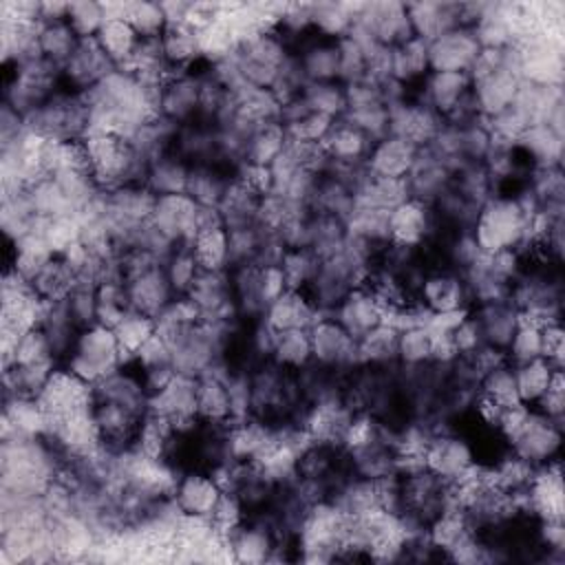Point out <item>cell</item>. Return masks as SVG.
Masks as SVG:
<instances>
[{
	"label": "cell",
	"mask_w": 565,
	"mask_h": 565,
	"mask_svg": "<svg viewBox=\"0 0 565 565\" xmlns=\"http://www.w3.org/2000/svg\"><path fill=\"white\" fill-rule=\"evenodd\" d=\"M554 371H556V366L552 362H547L545 358H534L530 362L514 364L519 402L525 406H534L541 399V395L547 391Z\"/></svg>",
	"instance_id": "obj_33"
},
{
	"label": "cell",
	"mask_w": 565,
	"mask_h": 565,
	"mask_svg": "<svg viewBox=\"0 0 565 565\" xmlns=\"http://www.w3.org/2000/svg\"><path fill=\"white\" fill-rule=\"evenodd\" d=\"M159 44H161V53H163L166 62L174 71H185L203 57L201 35L194 26H190L185 22L166 24V29L159 38Z\"/></svg>",
	"instance_id": "obj_24"
},
{
	"label": "cell",
	"mask_w": 565,
	"mask_h": 565,
	"mask_svg": "<svg viewBox=\"0 0 565 565\" xmlns=\"http://www.w3.org/2000/svg\"><path fill=\"white\" fill-rule=\"evenodd\" d=\"M397 362L404 366H419L433 362V333L426 324H413L399 331Z\"/></svg>",
	"instance_id": "obj_38"
},
{
	"label": "cell",
	"mask_w": 565,
	"mask_h": 565,
	"mask_svg": "<svg viewBox=\"0 0 565 565\" xmlns=\"http://www.w3.org/2000/svg\"><path fill=\"white\" fill-rule=\"evenodd\" d=\"M470 300V289L459 269H430L424 274L419 289H417V302L428 313H452L466 309V302Z\"/></svg>",
	"instance_id": "obj_5"
},
{
	"label": "cell",
	"mask_w": 565,
	"mask_h": 565,
	"mask_svg": "<svg viewBox=\"0 0 565 565\" xmlns=\"http://www.w3.org/2000/svg\"><path fill=\"white\" fill-rule=\"evenodd\" d=\"M104 22H106V9L102 2H93V0L68 2L66 24L73 29V33L79 40L95 38L104 26Z\"/></svg>",
	"instance_id": "obj_45"
},
{
	"label": "cell",
	"mask_w": 565,
	"mask_h": 565,
	"mask_svg": "<svg viewBox=\"0 0 565 565\" xmlns=\"http://www.w3.org/2000/svg\"><path fill=\"white\" fill-rule=\"evenodd\" d=\"M124 18L132 24L139 38H161L168 24L159 2H126Z\"/></svg>",
	"instance_id": "obj_46"
},
{
	"label": "cell",
	"mask_w": 565,
	"mask_h": 565,
	"mask_svg": "<svg viewBox=\"0 0 565 565\" xmlns=\"http://www.w3.org/2000/svg\"><path fill=\"white\" fill-rule=\"evenodd\" d=\"M419 150L422 148L406 137L386 135V137L373 141L364 163L373 177L406 179L417 161Z\"/></svg>",
	"instance_id": "obj_13"
},
{
	"label": "cell",
	"mask_w": 565,
	"mask_h": 565,
	"mask_svg": "<svg viewBox=\"0 0 565 565\" xmlns=\"http://www.w3.org/2000/svg\"><path fill=\"white\" fill-rule=\"evenodd\" d=\"M287 130L282 121H267L252 130V135L245 141V154L243 161L258 163V166H271L280 152L287 146Z\"/></svg>",
	"instance_id": "obj_29"
},
{
	"label": "cell",
	"mask_w": 565,
	"mask_h": 565,
	"mask_svg": "<svg viewBox=\"0 0 565 565\" xmlns=\"http://www.w3.org/2000/svg\"><path fill=\"white\" fill-rule=\"evenodd\" d=\"M479 42L468 26H455L433 42H428V66L430 71L468 73L472 60L479 53Z\"/></svg>",
	"instance_id": "obj_12"
},
{
	"label": "cell",
	"mask_w": 565,
	"mask_h": 565,
	"mask_svg": "<svg viewBox=\"0 0 565 565\" xmlns=\"http://www.w3.org/2000/svg\"><path fill=\"white\" fill-rule=\"evenodd\" d=\"M201 269L221 271L230 265V234L227 227H210L194 234L190 243Z\"/></svg>",
	"instance_id": "obj_31"
},
{
	"label": "cell",
	"mask_w": 565,
	"mask_h": 565,
	"mask_svg": "<svg viewBox=\"0 0 565 565\" xmlns=\"http://www.w3.org/2000/svg\"><path fill=\"white\" fill-rule=\"evenodd\" d=\"M397 335H399V331L388 322H382L375 329H371L369 333H364L358 340L360 364L386 366V364L397 362Z\"/></svg>",
	"instance_id": "obj_30"
},
{
	"label": "cell",
	"mask_w": 565,
	"mask_h": 565,
	"mask_svg": "<svg viewBox=\"0 0 565 565\" xmlns=\"http://www.w3.org/2000/svg\"><path fill=\"white\" fill-rule=\"evenodd\" d=\"M75 282H77V276L71 269V265L60 254H55L42 267V271L31 280V287L44 300H62L68 296Z\"/></svg>",
	"instance_id": "obj_34"
},
{
	"label": "cell",
	"mask_w": 565,
	"mask_h": 565,
	"mask_svg": "<svg viewBox=\"0 0 565 565\" xmlns=\"http://www.w3.org/2000/svg\"><path fill=\"white\" fill-rule=\"evenodd\" d=\"M322 146H324L331 163L351 166V163L366 161V154H369L373 141L360 128H355L344 117H340V119H335L333 128L329 130L327 139L322 141Z\"/></svg>",
	"instance_id": "obj_21"
},
{
	"label": "cell",
	"mask_w": 565,
	"mask_h": 565,
	"mask_svg": "<svg viewBox=\"0 0 565 565\" xmlns=\"http://www.w3.org/2000/svg\"><path fill=\"white\" fill-rule=\"evenodd\" d=\"M196 207L199 203L185 192L157 196L150 225L174 245L192 243L196 234Z\"/></svg>",
	"instance_id": "obj_6"
},
{
	"label": "cell",
	"mask_w": 565,
	"mask_h": 565,
	"mask_svg": "<svg viewBox=\"0 0 565 565\" xmlns=\"http://www.w3.org/2000/svg\"><path fill=\"white\" fill-rule=\"evenodd\" d=\"M430 73L428 66V42L422 38H411L391 49V79L411 86L415 82H424Z\"/></svg>",
	"instance_id": "obj_27"
},
{
	"label": "cell",
	"mask_w": 565,
	"mask_h": 565,
	"mask_svg": "<svg viewBox=\"0 0 565 565\" xmlns=\"http://www.w3.org/2000/svg\"><path fill=\"white\" fill-rule=\"evenodd\" d=\"M510 450L534 468L556 461L561 450V422L550 419L527 406L519 426L505 439Z\"/></svg>",
	"instance_id": "obj_3"
},
{
	"label": "cell",
	"mask_w": 565,
	"mask_h": 565,
	"mask_svg": "<svg viewBox=\"0 0 565 565\" xmlns=\"http://www.w3.org/2000/svg\"><path fill=\"white\" fill-rule=\"evenodd\" d=\"M77 44H79V38L73 33V29L66 24V20L46 22L40 26V35H38L40 53L44 60H49L51 64H55L60 68L73 55Z\"/></svg>",
	"instance_id": "obj_35"
},
{
	"label": "cell",
	"mask_w": 565,
	"mask_h": 565,
	"mask_svg": "<svg viewBox=\"0 0 565 565\" xmlns=\"http://www.w3.org/2000/svg\"><path fill=\"white\" fill-rule=\"evenodd\" d=\"M115 68L119 66H115L108 60V55L102 51L97 40L88 38V40H79L73 55L62 66V79L66 82L68 90L88 93L102 79H106Z\"/></svg>",
	"instance_id": "obj_10"
},
{
	"label": "cell",
	"mask_w": 565,
	"mask_h": 565,
	"mask_svg": "<svg viewBox=\"0 0 565 565\" xmlns=\"http://www.w3.org/2000/svg\"><path fill=\"white\" fill-rule=\"evenodd\" d=\"M340 49V73L338 82L340 84H351L362 77H366V53L364 49L349 35L338 40Z\"/></svg>",
	"instance_id": "obj_49"
},
{
	"label": "cell",
	"mask_w": 565,
	"mask_h": 565,
	"mask_svg": "<svg viewBox=\"0 0 565 565\" xmlns=\"http://www.w3.org/2000/svg\"><path fill=\"white\" fill-rule=\"evenodd\" d=\"M532 408L539 411L541 415L550 417V419L561 422L563 411H565V384H563V371L561 369L554 371L547 391L541 395V399Z\"/></svg>",
	"instance_id": "obj_51"
},
{
	"label": "cell",
	"mask_w": 565,
	"mask_h": 565,
	"mask_svg": "<svg viewBox=\"0 0 565 565\" xmlns=\"http://www.w3.org/2000/svg\"><path fill=\"white\" fill-rule=\"evenodd\" d=\"M530 212L521 199L490 196L472 218V241L481 254L516 249L530 241Z\"/></svg>",
	"instance_id": "obj_1"
},
{
	"label": "cell",
	"mask_w": 565,
	"mask_h": 565,
	"mask_svg": "<svg viewBox=\"0 0 565 565\" xmlns=\"http://www.w3.org/2000/svg\"><path fill=\"white\" fill-rule=\"evenodd\" d=\"M320 258L309 247H285L280 256V267L289 289H307L311 278L316 276Z\"/></svg>",
	"instance_id": "obj_41"
},
{
	"label": "cell",
	"mask_w": 565,
	"mask_h": 565,
	"mask_svg": "<svg viewBox=\"0 0 565 565\" xmlns=\"http://www.w3.org/2000/svg\"><path fill=\"white\" fill-rule=\"evenodd\" d=\"M196 415L199 419L214 424L232 422L225 371H210L196 377Z\"/></svg>",
	"instance_id": "obj_22"
},
{
	"label": "cell",
	"mask_w": 565,
	"mask_h": 565,
	"mask_svg": "<svg viewBox=\"0 0 565 565\" xmlns=\"http://www.w3.org/2000/svg\"><path fill=\"white\" fill-rule=\"evenodd\" d=\"M139 371H148V369H159V366H174L172 364V349L170 344L154 331L130 358Z\"/></svg>",
	"instance_id": "obj_50"
},
{
	"label": "cell",
	"mask_w": 565,
	"mask_h": 565,
	"mask_svg": "<svg viewBox=\"0 0 565 565\" xmlns=\"http://www.w3.org/2000/svg\"><path fill=\"white\" fill-rule=\"evenodd\" d=\"M128 362L119 340L110 327L93 324L79 331L73 349L64 358V369L88 384H97Z\"/></svg>",
	"instance_id": "obj_2"
},
{
	"label": "cell",
	"mask_w": 565,
	"mask_h": 565,
	"mask_svg": "<svg viewBox=\"0 0 565 565\" xmlns=\"http://www.w3.org/2000/svg\"><path fill=\"white\" fill-rule=\"evenodd\" d=\"M130 309L124 280H106L97 285V324L113 329Z\"/></svg>",
	"instance_id": "obj_39"
},
{
	"label": "cell",
	"mask_w": 565,
	"mask_h": 565,
	"mask_svg": "<svg viewBox=\"0 0 565 565\" xmlns=\"http://www.w3.org/2000/svg\"><path fill=\"white\" fill-rule=\"evenodd\" d=\"M311 338V362L335 369L353 371L360 364L358 340L329 313H322L309 329Z\"/></svg>",
	"instance_id": "obj_4"
},
{
	"label": "cell",
	"mask_w": 565,
	"mask_h": 565,
	"mask_svg": "<svg viewBox=\"0 0 565 565\" xmlns=\"http://www.w3.org/2000/svg\"><path fill=\"white\" fill-rule=\"evenodd\" d=\"M479 393L490 397L492 402L501 404V406H516L519 402V393H516V380H514V364L503 362L494 369H490L486 375H481L479 384H477Z\"/></svg>",
	"instance_id": "obj_43"
},
{
	"label": "cell",
	"mask_w": 565,
	"mask_h": 565,
	"mask_svg": "<svg viewBox=\"0 0 565 565\" xmlns=\"http://www.w3.org/2000/svg\"><path fill=\"white\" fill-rule=\"evenodd\" d=\"M302 97L311 110L333 119H340L347 113V93L340 82H307Z\"/></svg>",
	"instance_id": "obj_40"
},
{
	"label": "cell",
	"mask_w": 565,
	"mask_h": 565,
	"mask_svg": "<svg viewBox=\"0 0 565 565\" xmlns=\"http://www.w3.org/2000/svg\"><path fill=\"white\" fill-rule=\"evenodd\" d=\"M472 90V82L468 73H450V71H430L424 77V99L426 104L446 119Z\"/></svg>",
	"instance_id": "obj_19"
},
{
	"label": "cell",
	"mask_w": 565,
	"mask_h": 565,
	"mask_svg": "<svg viewBox=\"0 0 565 565\" xmlns=\"http://www.w3.org/2000/svg\"><path fill=\"white\" fill-rule=\"evenodd\" d=\"M519 309L510 300H490L479 302L475 318L481 329L483 344H490L494 349L505 351L510 344V338L519 322Z\"/></svg>",
	"instance_id": "obj_20"
},
{
	"label": "cell",
	"mask_w": 565,
	"mask_h": 565,
	"mask_svg": "<svg viewBox=\"0 0 565 565\" xmlns=\"http://www.w3.org/2000/svg\"><path fill=\"white\" fill-rule=\"evenodd\" d=\"M355 24L364 26L377 44L388 46V49H393L415 35L406 4H402V2L362 4L360 13L355 18Z\"/></svg>",
	"instance_id": "obj_9"
},
{
	"label": "cell",
	"mask_w": 565,
	"mask_h": 565,
	"mask_svg": "<svg viewBox=\"0 0 565 565\" xmlns=\"http://www.w3.org/2000/svg\"><path fill=\"white\" fill-rule=\"evenodd\" d=\"M225 541L230 558L238 563H265L278 547V536L265 516H247Z\"/></svg>",
	"instance_id": "obj_14"
},
{
	"label": "cell",
	"mask_w": 565,
	"mask_h": 565,
	"mask_svg": "<svg viewBox=\"0 0 565 565\" xmlns=\"http://www.w3.org/2000/svg\"><path fill=\"white\" fill-rule=\"evenodd\" d=\"M232 181L234 179H230L218 163H192L185 194L192 196L199 205L221 207Z\"/></svg>",
	"instance_id": "obj_26"
},
{
	"label": "cell",
	"mask_w": 565,
	"mask_h": 565,
	"mask_svg": "<svg viewBox=\"0 0 565 565\" xmlns=\"http://www.w3.org/2000/svg\"><path fill=\"white\" fill-rule=\"evenodd\" d=\"M223 488L207 470H185L177 477L172 488V501L183 516L207 519L212 516Z\"/></svg>",
	"instance_id": "obj_11"
},
{
	"label": "cell",
	"mask_w": 565,
	"mask_h": 565,
	"mask_svg": "<svg viewBox=\"0 0 565 565\" xmlns=\"http://www.w3.org/2000/svg\"><path fill=\"white\" fill-rule=\"evenodd\" d=\"M38 362H57V360L53 355V349L49 344L46 333L40 327H29L15 338L11 358L4 362V366L38 364Z\"/></svg>",
	"instance_id": "obj_42"
},
{
	"label": "cell",
	"mask_w": 565,
	"mask_h": 565,
	"mask_svg": "<svg viewBox=\"0 0 565 565\" xmlns=\"http://www.w3.org/2000/svg\"><path fill=\"white\" fill-rule=\"evenodd\" d=\"M188 177H190V163L172 150V152H166L150 161V166L146 170L143 185L154 196L181 194L188 188Z\"/></svg>",
	"instance_id": "obj_25"
},
{
	"label": "cell",
	"mask_w": 565,
	"mask_h": 565,
	"mask_svg": "<svg viewBox=\"0 0 565 565\" xmlns=\"http://www.w3.org/2000/svg\"><path fill=\"white\" fill-rule=\"evenodd\" d=\"M201 110V75L192 71L172 73L159 90V115L177 126L190 124Z\"/></svg>",
	"instance_id": "obj_8"
},
{
	"label": "cell",
	"mask_w": 565,
	"mask_h": 565,
	"mask_svg": "<svg viewBox=\"0 0 565 565\" xmlns=\"http://www.w3.org/2000/svg\"><path fill=\"white\" fill-rule=\"evenodd\" d=\"M322 316V311L311 302L302 289H287L265 309L263 320L274 331L287 329H311V324Z\"/></svg>",
	"instance_id": "obj_18"
},
{
	"label": "cell",
	"mask_w": 565,
	"mask_h": 565,
	"mask_svg": "<svg viewBox=\"0 0 565 565\" xmlns=\"http://www.w3.org/2000/svg\"><path fill=\"white\" fill-rule=\"evenodd\" d=\"M126 291H128L130 307L150 318H157L177 298L170 287L163 263H157V265L143 269L141 274L128 278Z\"/></svg>",
	"instance_id": "obj_15"
},
{
	"label": "cell",
	"mask_w": 565,
	"mask_h": 565,
	"mask_svg": "<svg viewBox=\"0 0 565 565\" xmlns=\"http://www.w3.org/2000/svg\"><path fill=\"white\" fill-rule=\"evenodd\" d=\"M95 40L102 46V51L108 55V60L115 66L124 68L132 60V53L141 38L137 35V31L126 18H106Z\"/></svg>",
	"instance_id": "obj_28"
},
{
	"label": "cell",
	"mask_w": 565,
	"mask_h": 565,
	"mask_svg": "<svg viewBox=\"0 0 565 565\" xmlns=\"http://www.w3.org/2000/svg\"><path fill=\"white\" fill-rule=\"evenodd\" d=\"M331 316L355 340H360L364 333L384 322V305L366 285H358L342 298V302L333 309Z\"/></svg>",
	"instance_id": "obj_16"
},
{
	"label": "cell",
	"mask_w": 565,
	"mask_h": 565,
	"mask_svg": "<svg viewBox=\"0 0 565 565\" xmlns=\"http://www.w3.org/2000/svg\"><path fill=\"white\" fill-rule=\"evenodd\" d=\"M505 355L510 364H523L534 358H543V324H539L532 318L519 316Z\"/></svg>",
	"instance_id": "obj_36"
},
{
	"label": "cell",
	"mask_w": 565,
	"mask_h": 565,
	"mask_svg": "<svg viewBox=\"0 0 565 565\" xmlns=\"http://www.w3.org/2000/svg\"><path fill=\"white\" fill-rule=\"evenodd\" d=\"M163 267H166L170 287H172V291H174L177 298H179V296H188V291L192 289L196 276L201 274V265L196 263L190 243L177 245V247L172 249V254L166 258Z\"/></svg>",
	"instance_id": "obj_37"
},
{
	"label": "cell",
	"mask_w": 565,
	"mask_h": 565,
	"mask_svg": "<svg viewBox=\"0 0 565 565\" xmlns=\"http://www.w3.org/2000/svg\"><path fill=\"white\" fill-rule=\"evenodd\" d=\"M335 119L324 115V113H316L309 110L307 115H302L300 119L285 124L287 130V139L296 141V143H322L329 135V130L333 128Z\"/></svg>",
	"instance_id": "obj_47"
},
{
	"label": "cell",
	"mask_w": 565,
	"mask_h": 565,
	"mask_svg": "<svg viewBox=\"0 0 565 565\" xmlns=\"http://www.w3.org/2000/svg\"><path fill=\"white\" fill-rule=\"evenodd\" d=\"M411 26L415 38L424 42H433L441 33L461 26L459 24V4H441V2H415L406 4Z\"/></svg>",
	"instance_id": "obj_23"
},
{
	"label": "cell",
	"mask_w": 565,
	"mask_h": 565,
	"mask_svg": "<svg viewBox=\"0 0 565 565\" xmlns=\"http://www.w3.org/2000/svg\"><path fill=\"white\" fill-rule=\"evenodd\" d=\"M424 463L433 475L452 483L477 463L475 448L466 437L455 433H435L424 452Z\"/></svg>",
	"instance_id": "obj_7"
},
{
	"label": "cell",
	"mask_w": 565,
	"mask_h": 565,
	"mask_svg": "<svg viewBox=\"0 0 565 565\" xmlns=\"http://www.w3.org/2000/svg\"><path fill=\"white\" fill-rule=\"evenodd\" d=\"M563 349H565V338L561 322H550L543 324V358L552 362L556 369L563 366Z\"/></svg>",
	"instance_id": "obj_52"
},
{
	"label": "cell",
	"mask_w": 565,
	"mask_h": 565,
	"mask_svg": "<svg viewBox=\"0 0 565 565\" xmlns=\"http://www.w3.org/2000/svg\"><path fill=\"white\" fill-rule=\"evenodd\" d=\"M73 322L79 329L97 324V287L90 282H75V287L64 298Z\"/></svg>",
	"instance_id": "obj_48"
},
{
	"label": "cell",
	"mask_w": 565,
	"mask_h": 565,
	"mask_svg": "<svg viewBox=\"0 0 565 565\" xmlns=\"http://www.w3.org/2000/svg\"><path fill=\"white\" fill-rule=\"evenodd\" d=\"M433 230L430 207L424 201L406 199L388 212V241L404 247L422 245Z\"/></svg>",
	"instance_id": "obj_17"
},
{
	"label": "cell",
	"mask_w": 565,
	"mask_h": 565,
	"mask_svg": "<svg viewBox=\"0 0 565 565\" xmlns=\"http://www.w3.org/2000/svg\"><path fill=\"white\" fill-rule=\"evenodd\" d=\"M119 347L124 349L126 358L130 360L135 355V351L154 333V318L130 309L115 327H113Z\"/></svg>",
	"instance_id": "obj_44"
},
{
	"label": "cell",
	"mask_w": 565,
	"mask_h": 565,
	"mask_svg": "<svg viewBox=\"0 0 565 565\" xmlns=\"http://www.w3.org/2000/svg\"><path fill=\"white\" fill-rule=\"evenodd\" d=\"M271 360L287 369V371H300L305 369L311 358V338L309 329H287L276 331V342L271 349Z\"/></svg>",
	"instance_id": "obj_32"
}]
</instances>
